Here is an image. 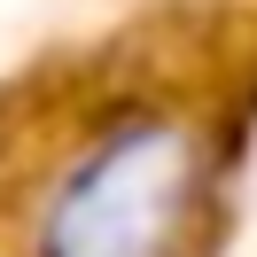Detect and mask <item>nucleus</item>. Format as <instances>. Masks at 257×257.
I'll return each mask as SVG.
<instances>
[{
	"instance_id": "1",
	"label": "nucleus",
	"mask_w": 257,
	"mask_h": 257,
	"mask_svg": "<svg viewBox=\"0 0 257 257\" xmlns=\"http://www.w3.org/2000/svg\"><path fill=\"white\" fill-rule=\"evenodd\" d=\"M210 195L195 125L133 109L70 156L39 210V257H187Z\"/></svg>"
}]
</instances>
